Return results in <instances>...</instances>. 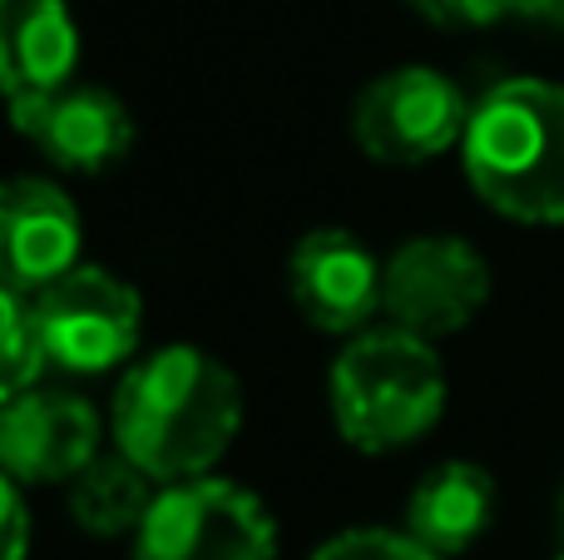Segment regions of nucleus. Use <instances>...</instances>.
Returning <instances> with one entry per match:
<instances>
[{"label":"nucleus","mask_w":564,"mask_h":560,"mask_svg":"<svg viewBox=\"0 0 564 560\" xmlns=\"http://www.w3.org/2000/svg\"><path fill=\"white\" fill-rule=\"evenodd\" d=\"M327 402L341 442L367 456L421 442L446 412V367L436 343L391 323L347 337V347L332 357Z\"/></svg>","instance_id":"3"},{"label":"nucleus","mask_w":564,"mask_h":560,"mask_svg":"<svg viewBox=\"0 0 564 560\" xmlns=\"http://www.w3.org/2000/svg\"><path fill=\"white\" fill-rule=\"evenodd\" d=\"M466 184L510 224H564V85L516 75L490 85L470 109L460 144Z\"/></svg>","instance_id":"2"},{"label":"nucleus","mask_w":564,"mask_h":560,"mask_svg":"<svg viewBox=\"0 0 564 560\" xmlns=\"http://www.w3.org/2000/svg\"><path fill=\"white\" fill-rule=\"evenodd\" d=\"M79 224L75 198L50 179H10L0 189V244H6V288L10 293H45L79 268Z\"/></svg>","instance_id":"11"},{"label":"nucleus","mask_w":564,"mask_h":560,"mask_svg":"<svg viewBox=\"0 0 564 560\" xmlns=\"http://www.w3.org/2000/svg\"><path fill=\"white\" fill-rule=\"evenodd\" d=\"M79 25L65 0H0V85L10 105L75 85Z\"/></svg>","instance_id":"12"},{"label":"nucleus","mask_w":564,"mask_h":560,"mask_svg":"<svg viewBox=\"0 0 564 560\" xmlns=\"http://www.w3.org/2000/svg\"><path fill=\"white\" fill-rule=\"evenodd\" d=\"M243 432V383L194 343H169L124 367L109 402V437L159 486L198 482Z\"/></svg>","instance_id":"1"},{"label":"nucleus","mask_w":564,"mask_h":560,"mask_svg":"<svg viewBox=\"0 0 564 560\" xmlns=\"http://www.w3.org/2000/svg\"><path fill=\"white\" fill-rule=\"evenodd\" d=\"M406 6L441 30H480L496 25L500 15H510L516 0H406Z\"/></svg>","instance_id":"17"},{"label":"nucleus","mask_w":564,"mask_h":560,"mask_svg":"<svg viewBox=\"0 0 564 560\" xmlns=\"http://www.w3.org/2000/svg\"><path fill=\"white\" fill-rule=\"evenodd\" d=\"M560 560H564V556H560Z\"/></svg>","instance_id":"21"},{"label":"nucleus","mask_w":564,"mask_h":560,"mask_svg":"<svg viewBox=\"0 0 564 560\" xmlns=\"http://www.w3.org/2000/svg\"><path fill=\"white\" fill-rule=\"evenodd\" d=\"M560 531H564V496H560Z\"/></svg>","instance_id":"20"},{"label":"nucleus","mask_w":564,"mask_h":560,"mask_svg":"<svg viewBox=\"0 0 564 560\" xmlns=\"http://www.w3.org/2000/svg\"><path fill=\"white\" fill-rule=\"evenodd\" d=\"M516 15H530V20H564V0H516Z\"/></svg>","instance_id":"19"},{"label":"nucleus","mask_w":564,"mask_h":560,"mask_svg":"<svg viewBox=\"0 0 564 560\" xmlns=\"http://www.w3.org/2000/svg\"><path fill=\"white\" fill-rule=\"evenodd\" d=\"M381 263L351 228H312L288 258V293L302 323L332 337H357L381 313Z\"/></svg>","instance_id":"8"},{"label":"nucleus","mask_w":564,"mask_h":560,"mask_svg":"<svg viewBox=\"0 0 564 560\" xmlns=\"http://www.w3.org/2000/svg\"><path fill=\"white\" fill-rule=\"evenodd\" d=\"M30 303H35L50 363L65 373L99 377L139 363L134 353L144 337V298L134 293L129 278L99 263H79Z\"/></svg>","instance_id":"6"},{"label":"nucleus","mask_w":564,"mask_h":560,"mask_svg":"<svg viewBox=\"0 0 564 560\" xmlns=\"http://www.w3.org/2000/svg\"><path fill=\"white\" fill-rule=\"evenodd\" d=\"M0 317H6V397H20L40 383V373L50 367V353H45V333H40V317H35V303L25 293H0Z\"/></svg>","instance_id":"15"},{"label":"nucleus","mask_w":564,"mask_h":560,"mask_svg":"<svg viewBox=\"0 0 564 560\" xmlns=\"http://www.w3.org/2000/svg\"><path fill=\"white\" fill-rule=\"evenodd\" d=\"M99 437H105V427L85 397L30 387L20 397H6L0 466L20 486H69L99 456Z\"/></svg>","instance_id":"9"},{"label":"nucleus","mask_w":564,"mask_h":560,"mask_svg":"<svg viewBox=\"0 0 564 560\" xmlns=\"http://www.w3.org/2000/svg\"><path fill=\"white\" fill-rule=\"evenodd\" d=\"M159 496V482L139 472L124 452H99L85 472L69 482V516L89 536H139L149 506Z\"/></svg>","instance_id":"14"},{"label":"nucleus","mask_w":564,"mask_h":560,"mask_svg":"<svg viewBox=\"0 0 564 560\" xmlns=\"http://www.w3.org/2000/svg\"><path fill=\"white\" fill-rule=\"evenodd\" d=\"M307 560H446L416 541L406 531H387V526H351L322 541Z\"/></svg>","instance_id":"16"},{"label":"nucleus","mask_w":564,"mask_h":560,"mask_svg":"<svg viewBox=\"0 0 564 560\" xmlns=\"http://www.w3.org/2000/svg\"><path fill=\"white\" fill-rule=\"evenodd\" d=\"M490 303V263L460 234H416L381 263V313L426 343L460 333Z\"/></svg>","instance_id":"7"},{"label":"nucleus","mask_w":564,"mask_h":560,"mask_svg":"<svg viewBox=\"0 0 564 560\" xmlns=\"http://www.w3.org/2000/svg\"><path fill=\"white\" fill-rule=\"evenodd\" d=\"M470 99L431 65H397L377 75L351 105V139L371 164L416 169L466 144Z\"/></svg>","instance_id":"5"},{"label":"nucleus","mask_w":564,"mask_h":560,"mask_svg":"<svg viewBox=\"0 0 564 560\" xmlns=\"http://www.w3.org/2000/svg\"><path fill=\"white\" fill-rule=\"evenodd\" d=\"M30 556V511H25V486L6 476V556L0 560H25Z\"/></svg>","instance_id":"18"},{"label":"nucleus","mask_w":564,"mask_h":560,"mask_svg":"<svg viewBox=\"0 0 564 560\" xmlns=\"http://www.w3.org/2000/svg\"><path fill=\"white\" fill-rule=\"evenodd\" d=\"M15 129L40 144V154L65 174H105L134 149V115L119 95L99 85H69L50 99L10 105Z\"/></svg>","instance_id":"10"},{"label":"nucleus","mask_w":564,"mask_h":560,"mask_svg":"<svg viewBox=\"0 0 564 560\" xmlns=\"http://www.w3.org/2000/svg\"><path fill=\"white\" fill-rule=\"evenodd\" d=\"M496 476L476 462H451L431 466L406 496V536H416L426 551L436 556H460L490 531L496 521Z\"/></svg>","instance_id":"13"},{"label":"nucleus","mask_w":564,"mask_h":560,"mask_svg":"<svg viewBox=\"0 0 564 560\" xmlns=\"http://www.w3.org/2000/svg\"><path fill=\"white\" fill-rule=\"evenodd\" d=\"M139 560H278V521L263 496L224 476L159 486L134 536Z\"/></svg>","instance_id":"4"}]
</instances>
